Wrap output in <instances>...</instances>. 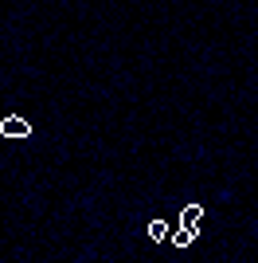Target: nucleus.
<instances>
[{"label":"nucleus","instance_id":"nucleus-3","mask_svg":"<svg viewBox=\"0 0 258 263\" xmlns=\"http://www.w3.org/2000/svg\"><path fill=\"white\" fill-rule=\"evenodd\" d=\"M168 236H172V243H176V248H188V243H192V240H196L192 232H184V228H176V232H168Z\"/></svg>","mask_w":258,"mask_h":263},{"label":"nucleus","instance_id":"nucleus-4","mask_svg":"<svg viewBox=\"0 0 258 263\" xmlns=\"http://www.w3.org/2000/svg\"><path fill=\"white\" fill-rule=\"evenodd\" d=\"M149 236H153V240H164V236H168V224H164V220H153V224H149Z\"/></svg>","mask_w":258,"mask_h":263},{"label":"nucleus","instance_id":"nucleus-1","mask_svg":"<svg viewBox=\"0 0 258 263\" xmlns=\"http://www.w3.org/2000/svg\"><path fill=\"white\" fill-rule=\"evenodd\" d=\"M0 134H4V138H32V126H28L20 114H8V118L0 122Z\"/></svg>","mask_w":258,"mask_h":263},{"label":"nucleus","instance_id":"nucleus-2","mask_svg":"<svg viewBox=\"0 0 258 263\" xmlns=\"http://www.w3.org/2000/svg\"><path fill=\"white\" fill-rule=\"evenodd\" d=\"M200 220H204V204H184V209H180V228L184 232H192V236H196Z\"/></svg>","mask_w":258,"mask_h":263}]
</instances>
